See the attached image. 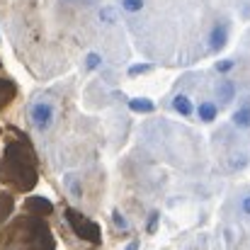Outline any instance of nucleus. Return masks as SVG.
<instances>
[{
	"instance_id": "nucleus-17",
	"label": "nucleus",
	"mask_w": 250,
	"mask_h": 250,
	"mask_svg": "<svg viewBox=\"0 0 250 250\" xmlns=\"http://www.w3.org/2000/svg\"><path fill=\"white\" fill-rule=\"evenodd\" d=\"M139 246H141V243H139V238H134V241H131V243H129L124 250H139Z\"/></svg>"
},
{
	"instance_id": "nucleus-5",
	"label": "nucleus",
	"mask_w": 250,
	"mask_h": 250,
	"mask_svg": "<svg viewBox=\"0 0 250 250\" xmlns=\"http://www.w3.org/2000/svg\"><path fill=\"white\" fill-rule=\"evenodd\" d=\"M197 114H199V119L204 122V124H211L216 117H219V104H214V102H202L199 107H197Z\"/></svg>"
},
{
	"instance_id": "nucleus-16",
	"label": "nucleus",
	"mask_w": 250,
	"mask_h": 250,
	"mask_svg": "<svg viewBox=\"0 0 250 250\" xmlns=\"http://www.w3.org/2000/svg\"><path fill=\"white\" fill-rule=\"evenodd\" d=\"M241 211H243V214H248V216H250V194H246V197L241 199Z\"/></svg>"
},
{
	"instance_id": "nucleus-2",
	"label": "nucleus",
	"mask_w": 250,
	"mask_h": 250,
	"mask_svg": "<svg viewBox=\"0 0 250 250\" xmlns=\"http://www.w3.org/2000/svg\"><path fill=\"white\" fill-rule=\"evenodd\" d=\"M226 42H229V22L219 20V22L211 27V32H209V51H211V54H219V51L226 46Z\"/></svg>"
},
{
	"instance_id": "nucleus-4",
	"label": "nucleus",
	"mask_w": 250,
	"mask_h": 250,
	"mask_svg": "<svg viewBox=\"0 0 250 250\" xmlns=\"http://www.w3.org/2000/svg\"><path fill=\"white\" fill-rule=\"evenodd\" d=\"M172 109L177 112V114H182V117H189L192 112H194V104H192V100L187 97V95H175L172 97Z\"/></svg>"
},
{
	"instance_id": "nucleus-9",
	"label": "nucleus",
	"mask_w": 250,
	"mask_h": 250,
	"mask_svg": "<svg viewBox=\"0 0 250 250\" xmlns=\"http://www.w3.org/2000/svg\"><path fill=\"white\" fill-rule=\"evenodd\" d=\"M66 185H68V192H71V197H76V199H81V197H83L81 182H78L73 175H68V177H66Z\"/></svg>"
},
{
	"instance_id": "nucleus-8",
	"label": "nucleus",
	"mask_w": 250,
	"mask_h": 250,
	"mask_svg": "<svg viewBox=\"0 0 250 250\" xmlns=\"http://www.w3.org/2000/svg\"><path fill=\"white\" fill-rule=\"evenodd\" d=\"M100 66H102V56H100L97 51H90L87 59H85V68H87V71H97Z\"/></svg>"
},
{
	"instance_id": "nucleus-11",
	"label": "nucleus",
	"mask_w": 250,
	"mask_h": 250,
	"mask_svg": "<svg viewBox=\"0 0 250 250\" xmlns=\"http://www.w3.org/2000/svg\"><path fill=\"white\" fill-rule=\"evenodd\" d=\"M158 221H161V211H151L148 221H146V233H156L158 231Z\"/></svg>"
},
{
	"instance_id": "nucleus-7",
	"label": "nucleus",
	"mask_w": 250,
	"mask_h": 250,
	"mask_svg": "<svg viewBox=\"0 0 250 250\" xmlns=\"http://www.w3.org/2000/svg\"><path fill=\"white\" fill-rule=\"evenodd\" d=\"M231 122H233L238 129H250V104H243L241 109H236L233 117H231Z\"/></svg>"
},
{
	"instance_id": "nucleus-13",
	"label": "nucleus",
	"mask_w": 250,
	"mask_h": 250,
	"mask_svg": "<svg viewBox=\"0 0 250 250\" xmlns=\"http://www.w3.org/2000/svg\"><path fill=\"white\" fill-rule=\"evenodd\" d=\"M112 221L117 224V229H119V231H126V229H129V224H126V219H124V214H122L119 209H114V211H112Z\"/></svg>"
},
{
	"instance_id": "nucleus-6",
	"label": "nucleus",
	"mask_w": 250,
	"mask_h": 250,
	"mask_svg": "<svg viewBox=\"0 0 250 250\" xmlns=\"http://www.w3.org/2000/svg\"><path fill=\"white\" fill-rule=\"evenodd\" d=\"M129 109H131V112H139V114H148V112L156 109V104H153V100L134 97V100H129Z\"/></svg>"
},
{
	"instance_id": "nucleus-14",
	"label": "nucleus",
	"mask_w": 250,
	"mask_h": 250,
	"mask_svg": "<svg viewBox=\"0 0 250 250\" xmlns=\"http://www.w3.org/2000/svg\"><path fill=\"white\" fill-rule=\"evenodd\" d=\"M233 66H236V61H231V59H224V61H219V63H216V73H229Z\"/></svg>"
},
{
	"instance_id": "nucleus-3",
	"label": "nucleus",
	"mask_w": 250,
	"mask_h": 250,
	"mask_svg": "<svg viewBox=\"0 0 250 250\" xmlns=\"http://www.w3.org/2000/svg\"><path fill=\"white\" fill-rule=\"evenodd\" d=\"M216 100L221 104H231L236 100V85L231 83V81H221V83L216 85Z\"/></svg>"
},
{
	"instance_id": "nucleus-10",
	"label": "nucleus",
	"mask_w": 250,
	"mask_h": 250,
	"mask_svg": "<svg viewBox=\"0 0 250 250\" xmlns=\"http://www.w3.org/2000/svg\"><path fill=\"white\" fill-rule=\"evenodd\" d=\"M148 71H153V63H134V66H129V76L134 78V76H144V73H148Z\"/></svg>"
},
{
	"instance_id": "nucleus-12",
	"label": "nucleus",
	"mask_w": 250,
	"mask_h": 250,
	"mask_svg": "<svg viewBox=\"0 0 250 250\" xmlns=\"http://www.w3.org/2000/svg\"><path fill=\"white\" fill-rule=\"evenodd\" d=\"M122 7L126 12H141L144 10V0H122Z\"/></svg>"
},
{
	"instance_id": "nucleus-1",
	"label": "nucleus",
	"mask_w": 250,
	"mask_h": 250,
	"mask_svg": "<svg viewBox=\"0 0 250 250\" xmlns=\"http://www.w3.org/2000/svg\"><path fill=\"white\" fill-rule=\"evenodd\" d=\"M56 117V107L49 100H37L29 104V122L37 126V131H46L54 124Z\"/></svg>"
},
{
	"instance_id": "nucleus-18",
	"label": "nucleus",
	"mask_w": 250,
	"mask_h": 250,
	"mask_svg": "<svg viewBox=\"0 0 250 250\" xmlns=\"http://www.w3.org/2000/svg\"><path fill=\"white\" fill-rule=\"evenodd\" d=\"M66 2H83V5H87L90 0H66Z\"/></svg>"
},
{
	"instance_id": "nucleus-15",
	"label": "nucleus",
	"mask_w": 250,
	"mask_h": 250,
	"mask_svg": "<svg viewBox=\"0 0 250 250\" xmlns=\"http://www.w3.org/2000/svg\"><path fill=\"white\" fill-rule=\"evenodd\" d=\"M102 20H104V22H112V20H117V12H114L112 7H104V10H102Z\"/></svg>"
}]
</instances>
